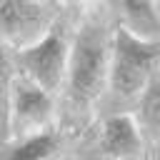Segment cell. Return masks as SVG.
Returning a JSON list of instances; mask_svg holds the SVG:
<instances>
[{
  "mask_svg": "<svg viewBox=\"0 0 160 160\" xmlns=\"http://www.w3.org/2000/svg\"><path fill=\"white\" fill-rule=\"evenodd\" d=\"M55 5L10 0L0 2V38L12 42L18 50L35 45L55 25Z\"/></svg>",
  "mask_w": 160,
  "mask_h": 160,
  "instance_id": "4",
  "label": "cell"
},
{
  "mask_svg": "<svg viewBox=\"0 0 160 160\" xmlns=\"http://www.w3.org/2000/svg\"><path fill=\"white\" fill-rule=\"evenodd\" d=\"M158 42L140 40L125 28H118L110 38V68L108 88L118 100H132L142 95L148 82L155 78L158 65Z\"/></svg>",
  "mask_w": 160,
  "mask_h": 160,
  "instance_id": "2",
  "label": "cell"
},
{
  "mask_svg": "<svg viewBox=\"0 0 160 160\" xmlns=\"http://www.w3.org/2000/svg\"><path fill=\"white\" fill-rule=\"evenodd\" d=\"M50 110H52V102H50V95L45 90H40L38 85H32L22 75L12 80V90H10V125L15 120V125L20 130L38 128L40 122H45L50 118Z\"/></svg>",
  "mask_w": 160,
  "mask_h": 160,
  "instance_id": "5",
  "label": "cell"
},
{
  "mask_svg": "<svg viewBox=\"0 0 160 160\" xmlns=\"http://www.w3.org/2000/svg\"><path fill=\"white\" fill-rule=\"evenodd\" d=\"M58 148V140L48 132H38L28 138L22 145H18L10 155V160H48Z\"/></svg>",
  "mask_w": 160,
  "mask_h": 160,
  "instance_id": "9",
  "label": "cell"
},
{
  "mask_svg": "<svg viewBox=\"0 0 160 160\" xmlns=\"http://www.w3.org/2000/svg\"><path fill=\"white\" fill-rule=\"evenodd\" d=\"M68 30L65 25L55 22L35 45L18 50V65L22 70V78H28L32 85L45 90L48 95L60 88L65 78L68 65Z\"/></svg>",
  "mask_w": 160,
  "mask_h": 160,
  "instance_id": "3",
  "label": "cell"
},
{
  "mask_svg": "<svg viewBox=\"0 0 160 160\" xmlns=\"http://www.w3.org/2000/svg\"><path fill=\"white\" fill-rule=\"evenodd\" d=\"M140 118H142V128L155 138L158 122H160V85H158V78H152V80L148 82V88L142 90Z\"/></svg>",
  "mask_w": 160,
  "mask_h": 160,
  "instance_id": "10",
  "label": "cell"
},
{
  "mask_svg": "<svg viewBox=\"0 0 160 160\" xmlns=\"http://www.w3.org/2000/svg\"><path fill=\"white\" fill-rule=\"evenodd\" d=\"M110 38L112 35L108 32L105 22L88 20L70 45L68 65H65V80H68L65 98H68V110L75 115L85 112L108 82Z\"/></svg>",
  "mask_w": 160,
  "mask_h": 160,
  "instance_id": "1",
  "label": "cell"
},
{
  "mask_svg": "<svg viewBox=\"0 0 160 160\" xmlns=\"http://www.w3.org/2000/svg\"><path fill=\"white\" fill-rule=\"evenodd\" d=\"M125 20H128V32L148 40V42H158V32H160V20H158V5L155 2H122L120 5Z\"/></svg>",
  "mask_w": 160,
  "mask_h": 160,
  "instance_id": "7",
  "label": "cell"
},
{
  "mask_svg": "<svg viewBox=\"0 0 160 160\" xmlns=\"http://www.w3.org/2000/svg\"><path fill=\"white\" fill-rule=\"evenodd\" d=\"M10 90H12V65L0 45V142L10 135Z\"/></svg>",
  "mask_w": 160,
  "mask_h": 160,
  "instance_id": "8",
  "label": "cell"
},
{
  "mask_svg": "<svg viewBox=\"0 0 160 160\" xmlns=\"http://www.w3.org/2000/svg\"><path fill=\"white\" fill-rule=\"evenodd\" d=\"M102 150L112 158H120V160L135 158L140 152V135H138L135 122L128 115H112L105 122Z\"/></svg>",
  "mask_w": 160,
  "mask_h": 160,
  "instance_id": "6",
  "label": "cell"
}]
</instances>
